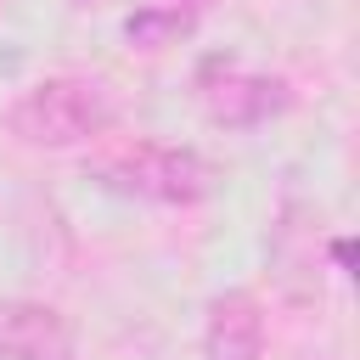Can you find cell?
Returning <instances> with one entry per match:
<instances>
[{"label":"cell","mask_w":360,"mask_h":360,"mask_svg":"<svg viewBox=\"0 0 360 360\" xmlns=\"http://www.w3.org/2000/svg\"><path fill=\"white\" fill-rule=\"evenodd\" d=\"M90 180H101L118 197H141V202H163V208H191L202 197L219 191V169L191 152V146H169V141H118L101 146L90 158Z\"/></svg>","instance_id":"cell-1"},{"label":"cell","mask_w":360,"mask_h":360,"mask_svg":"<svg viewBox=\"0 0 360 360\" xmlns=\"http://www.w3.org/2000/svg\"><path fill=\"white\" fill-rule=\"evenodd\" d=\"M11 135L22 146H45V152H62V146H84L96 135H107L112 124V96L101 79H84V73H51L39 84H28L11 112H6Z\"/></svg>","instance_id":"cell-2"},{"label":"cell","mask_w":360,"mask_h":360,"mask_svg":"<svg viewBox=\"0 0 360 360\" xmlns=\"http://www.w3.org/2000/svg\"><path fill=\"white\" fill-rule=\"evenodd\" d=\"M292 90L276 73H248V68H225L219 79H202V112L225 129H253L270 124L276 112H287Z\"/></svg>","instance_id":"cell-3"},{"label":"cell","mask_w":360,"mask_h":360,"mask_svg":"<svg viewBox=\"0 0 360 360\" xmlns=\"http://www.w3.org/2000/svg\"><path fill=\"white\" fill-rule=\"evenodd\" d=\"M0 360H73V326L39 298H0Z\"/></svg>","instance_id":"cell-4"},{"label":"cell","mask_w":360,"mask_h":360,"mask_svg":"<svg viewBox=\"0 0 360 360\" xmlns=\"http://www.w3.org/2000/svg\"><path fill=\"white\" fill-rule=\"evenodd\" d=\"M202 360H264V304L253 292L231 287L208 304Z\"/></svg>","instance_id":"cell-5"},{"label":"cell","mask_w":360,"mask_h":360,"mask_svg":"<svg viewBox=\"0 0 360 360\" xmlns=\"http://www.w3.org/2000/svg\"><path fill=\"white\" fill-rule=\"evenodd\" d=\"M208 0H141L129 17H124V39L141 45V51H163V45H180L197 22H202Z\"/></svg>","instance_id":"cell-6"},{"label":"cell","mask_w":360,"mask_h":360,"mask_svg":"<svg viewBox=\"0 0 360 360\" xmlns=\"http://www.w3.org/2000/svg\"><path fill=\"white\" fill-rule=\"evenodd\" d=\"M73 6H101V0H73Z\"/></svg>","instance_id":"cell-7"}]
</instances>
